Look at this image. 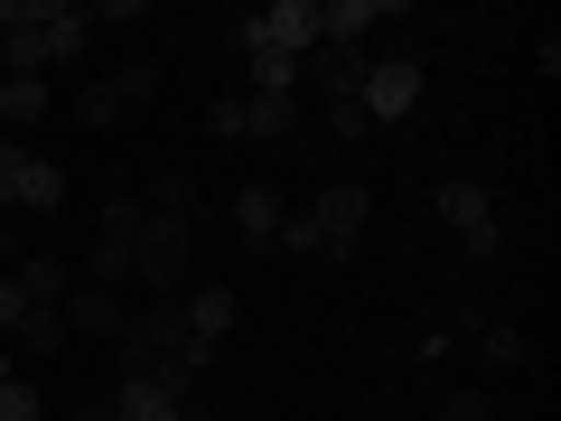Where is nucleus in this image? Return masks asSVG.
<instances>
[{
    "label": "nucleus",
    "mask_w": 561,
    "mask_h": 421,
    "mask_svg": "<svg viewBox=\"0 0 561 421\" xmlns=\"http://www.w3.org/2000/svg\"><path fill=\"white\" fill-rule=\"evenodd\" d=\"M84 38H94V10H76V0H0V76L76 66Z\"/></svg>",
    "instance_id": "obj_1"
},
{
    "label": "nucleus",
    "mask_w": 561,
    "mask_h": 421,
    "mask_svg": "<svg viewBox=\"0 0 561 421\" xmlns=\"http://www.w3.org/2000/svg\"><path fill=\"white\" fill-rule=\"evenodd\" d=\"M113 356H122V375H140V384H169V394L187 402V394L206 384V356H216V346H197V338H187L179 300H169V309H140V319L113 338Z\"/></svg>",
    "instance_id": "obj_2"
},
{
    "label": "nucleus",
    "mask_w": 561,
    "mask_h": 421,
    "mask_svg": "<svg viewBox=\"0 0 561 421\" xmlns=\"http://www.w3.org/2000/svg\"><path fill=\"white\" fill-rule=\"evenodd\" d=\"M365 225H375V187L328 179L319 197L300 206V216H280V243H290V253H328V262H346V253L365 243Z\"/></svg>",
    "instance_id": "obj_3"
},
{
    "label": "nucleus",
    "mask_w": 561,
    "mask_h": 421,
    "mask_svg": "<svg viewBox=\"0 0 561 421\" xmlns=\"http://www.w3.org/2000/svg\"><path fill=\"white\" fill-rule=\"evenodd\" d=\"M131 281H150L160 300L197 291V216H169V206H140V262Z\"/></svg>",
    "instance_id": "obj_4"
},
{
    "label": "nucleus",
    "mask_w": 561,
    "mask_h": 421,
    "mask_svg": "<svg viewBox=\"0 0 561 421\" xmlns=\"http://www.w3.org/2000/svg\"><path fill=\"white\" fill-rule=\"evenodd\" d=\"M57 216L66 206V169L38 160V150H20V140H0V216Z\"/></svg>",
    "instance_id": "obj_5"
},
{
    "label": "nucleus",
    "mask_w": 561,
    "mask_h": 421,
    "mask_svg": "<svg viewBox=\"0 0 561 421\" xmlns=\"http://www.w3.org/2000/svg\"><path fill=\"white\" fill-rule=\"evenodd\" d=\"M309 47H319V0H272V10L243 20V57H290L300 66Z\"/></svg>",
    "instance_id": "obj_6"
},
{
    "label": "nucleus",
    "mask_w": 561,
    "mask_h": 421,
    "mask_svg": "<svg viewBox=\"0 0 561 421\" xmlns=\"http://www.w3.org/2000/svg\"><path fill=\"white\" fill-rule=\"evenodd\" d=\"M440 225H449V235H459L478 262H486V253H505L496 206H486V187H478V179H449V187H440Z\"/></svg>",
    "instance_id": "obj_7"
},
{
    "label": "nucleus",
    "mask_w": 561,
    "mask_h": 421,
    "mask_svg": "<svg viewBox=\"0 0 561 421\" xmlns=\"http://www.w3.org/2000/svg\"><path fill=\"white\" fill-rule=\"evenodd\" d=\"M356 103H365V122H402V113L421 103V66H412V57H375Z\"/></svg>",
    "instance_id": "obj_8"
},
{
    "label": "nucleus",
    "mask_w": 561,
    "mask_h": 421,
    "mask_svg": "<svg viewBox=\"0 0 561 421\" xmlns=\"http://www.w3.org/2000/svg\"><path fill=\"white\" fill-rule=\"evenodd\" d=\"M131 262H140V206H113V216H103V235H94V291H122V281H131Z\"/></svg>",
    "instance_id": "obj_9"
},
{
    "label": "nucleus",
    "mask_w": 561,
    "mask_h": 421,
    "mask_svg": "<svg viewBox=\"0 0 561 421\" xmlns=\"http://www.w3.org/2000/svg\"><path fill=\"white\" fill-rule=\"evenodd\" d=\"M76 328H94V338L113 346L122 328H131V309H122V291H94V281H76V291H66V338H76Z\"/></svg>",
    "instance_id": "obj_10"
},
{
    "label": "nucleus",
    "mask_w": 561,
    "mask_h": 421,
    "mask_svg": "<svg viewBox=\"0 0 561 421\" xmlns=\"http://www.w3.org/2000/svg\"><path fill=\"white\" fill-rule=\"evenodd\" d=\"M234 291H225V281H197V291H187V300H179V319H187V338H197V346H225V328H234Z\"/></svg>",
    "instance_id": "obj_11"
},
{
    "label": "nucleus",
    "mask_w": 561,
    "mask_h": 421,
    "mask_svg": "<svg viewBox=\"0 0 561 421\" xmlns=\"http://www.w3.org/2000/svg\"><path fill=\"white\" fill-rule=\"evenodd\" d=\"M383 20H393L383 0H328V10H319V47H365Z\"/></svg>",
    "instance_id": "obj_12"
},
{
    "label": "nucleus",
    "mask_w": 561,
    "mask_h": 421,
    "mask_svg": "<svg viewBox=\"0 0 561 421\" xmlns=\"http://www.w3.org/2000/svg\"><path fill=\"white\" fill-rule=\"evenodd\" d=\"M57 113V84L47 76H0V122H10V132H28V122H47Z\"/></svg>",
    "instance_id": "obj_13"
},
{
    "label": "nucleus",
    "mask_w": 561,
    "mask_h": 421,
    "mask_svg": "<svg viewBox=\"0 0 561 421\" xmlns=\"http://www.w3.org/2000/svg\"><path fill=\"white\" fill-rule=\"evenodd\" d=\"M243 122H253V140H280L290 122H300V94H253V103H243Z\"/></svg>",
    "instance_id": "obj_14"
},
{
    "label": "nucleus",
    "mask_w": 561,
    "mask_h": 421,
    "mask_svg": "<svg viewBox=\"0 0 561 421\" xmlns=\"http://www.w3.org/2000/svg\"><path fill=\"white\" fill-rule=\"evenodd\" d=\"M122 103H131V94H122V76H113V84H84V94H76V122H84V132H103V122H122Z\"/></svg>",
    "instance_id": "obj_15"
},
{
    "label": "nucleus",
    "mask_w": 561,
    "mask_h": 421,
    "mask_svg": "<svg viewBox=\"0 0 561 421\" xmlns=\"http://www.w3.org/2000/svg\"><path fill=\"white\" fill-rule=\"evenodd\" d=\"M234 225H243V235H280V197H272V187H243V197H234Z\"/></svg>",
    "instance_id": "obj_16"
},
{
    "label": "nucleus",
    "mask_w": 561,
    "mask_h": 421,
    "mask_svg": "<svg viewBox=\"0 0 561 421\" xmlns=\"http://www.w3.org/2000/svg\"><path fill=\"white\" fill-rule=\"evenodd\" d=\"M20 338L38 346V356H57L66 346V309H20Z\"/></svg>",
    "instance_id": "obj_17"
},
{
    "label": "nucleus",
    "mask_w": 561,
    "mask_h": 421,
    "mask_svg": "<svg viewBox=\"0 0 561 421\" xmlns=\"http://www.w3.org/2000/svg\"><path fill=\"white\" fill-rule=\"evenodd\" d=\"M0 421H38V394H28V375H0Z\"/></svg>",
    "instance_id": "obj_18"
},
{
    "label": "nucleus",
    "mask_w": 561,
    "mask_h": 421,
    "mask_svg": "<svg viewBox=\"0 0 561 421\" xmlns=\"http://www.w3.org/2000/svg\"><path fill=\"white\" fill-rule=\"evenodd\" d=\"M328 132H337V140H365L375 122H365V103H328Z\"/></svg>",
    "instance_id": "obj_19"
},
{
    "label": "nucleus",
    "mask_w": 561,
    "mask_h": 421,
    "mask_svg": "<svg viewBox=\"0 0 561 421\" xmlns=\"http://www.w3.org/2000/svg\"><path fill=\"white\" fill-rule=\"evenodd\" d=\"M486 365H524V338H515V328H486Z\"/></svg>",
    "instance_id": "obj_20"
},
{
    "label": "nucleus",
    "mask_w": 561,
    "mask_h": 421,
    "mask_svg": "<svg viewBox=\"0 0 561 421\" xmlns=\"http://www.w3.org/2000/svg\"><path fill=\"white\" fill-rule=\"evenodd\" d=\"M20 309H28V300H20V281H0V328H20Z\"/></svg>",
    "instance_id": "obj_21"
},
{
    "label": "nucleus",
    "mask_w": 561,
    "mask_h": 421,
    "mask_svg": "<svg viewBox=\"0 0 561 421\" xmlns=\"http://www.w3.org/2000/svg\"><path fill=\"white\" fill-rule=\"evenodd\" d=\"M440 421H486V402H478V394H459V402H449Z\"/></svg>",
    "instance_id": "obj_22"
},
{
    "label": "nucleus",
    "mask_w": 561,
    "mask_h": 421,
    "mask_svg": "<svg viewBox=\"0 0 561 421\" xmlns=\"http://www.w3.org/2000/svg\"><path fill=\"white\" fill-rule=\"evenodd\" d=\"M76 421H122V402H84V412Z\"/></svg>",
    "instance_id": "obj_23"
}]
</instances>
